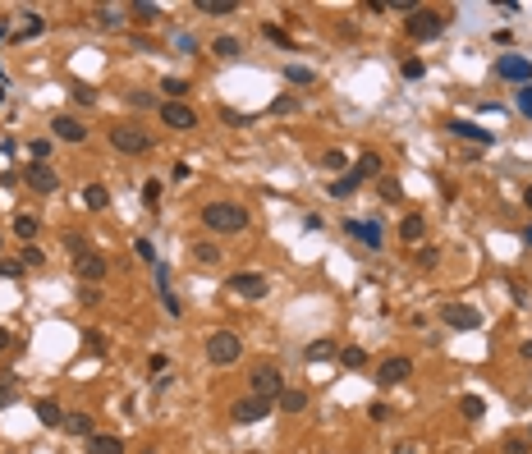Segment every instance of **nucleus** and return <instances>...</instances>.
<instances>
[{"instance_id": "obj_1", "label": "nucleus", "mask_w": 532, "mask_h": 454, "mask_svg": "<svg viewBox=\"0 0 532 454\" xmlns=\"http://www.w3.org/2000/svg\"><path fill=\"white\" fill-rule=\"evenodd\" d=\"M202 225L216 229V234H239V229H248V211L239 202H207L202 207Z\"/></svg>"}, {"instance_id": "obj_2", "label": "nucleus", "mask_w": 532, "mask_h": 454, "mask_svg": "<svg viewBox=\"0 0 532 454\" xmlns=\"http://www.w3.org/2000/svg\"><path fill=\"white\" fill-rule=\"evenodd\" d=\"M111 147L124 157H142V152H152V133L138 124H120V129H111Z\"/></svg>"}, {"instance_id": "obj_3", "label": "nucleus", "mask_w": 532, "mask_h": 454, "mask_svg": "<svg viewBox=\"0 0 532 454\" xmlns=\"http://www.w3.org/2000/svg\"><path fill=\"white\" fill-rule=\"evenodd\" d=\"M404 28H409V37H413V42H436V37L445 33V14H436V9H413V14H409V23H404Z\"/></svg>"}, {"instance_id": "obj_4", "label": "nucleus", "mask_w": 532, "mask_h": 454, "mask_svg": "<svg viewBox=\"0 0 532 454\" xmlns=\"http://www.w3.org/2000/svg\"><path fill=\"white\" fill-rule=\"evenodd\" d=\"M248 385H253V395H257V399L276 404V399H280V390H285V376H280V367H276V363H262V367H253Z\"/></svg>"}, {"instance_id": "obj_5", "label": "nucleus", "mask_w": 532, "mask_h": 454, "mask_svg": "<svg viewBox=\"0 0 532 454\" xmlns=\"http://www.w3.org/2000/svg\"><path fill=\"white\" fill-rule=\"evenodd\" d=\"M239 353H244V340H239L234 331H216L207 340V358L216 363V367H230V363H239Z\"/></svg>"}, {"instance_id": "obj_6", "label": "nucleus", "mask_w": 532, "mask_h": 454, "mask_svg": "<svg viewBox=\"0 0 532 454\" xmlns=\"http://www.w3.org/2000/svg\"><path fill=\"white\" fill-rule=\"evenodd\" d=\"M271 404L257 399V395H244L239 404H230V422H239V427H253V422H266Z\"/></svg>"}, {"instance_id": "obj_7", "label": "nucleus", "mask_w": 532, "mask_h": 454, "mask_svg": "<svg viewBox=\"0 0 532 454\" xmlns=\"http://www.w3.org/2000/svg\"><path fill=\"white\" fill-rule=\"evenodd\" d=\"M161 124H166V129L188 133V129H198V110L183 106V101H161Z\"/></svg>"}, {"instance_id": "obj_8", "label": "nucleus", "mask_w": 532, "mask_h": 454, "mask_svg": "<svg viewBox=\"0 0 532 454\" xmlns=\"http://www.w3.org/2000/svg\"><path fill=\"white\" fill-rule=\"evenodd\" d=\"M496 74H500L505 83L528 88V83H532V60H528V55H500V60H496Z\"/></svg>"}, {"instance_id": "obj_9", "label": "nucleus", "mask_w": 532, "mask_h": 454, "mask_svg": "<svg viewBox=\"0 0 532 454\" xmlns=\"http://www.w3.org/2000/svg\"><path fill=\"white\" fill-rule=\"evenodd\" d=\"M441 322L454 326V331H477V326H482V312H477V307H468V303H445V307H441Z\"/></svg>"}, {"instance_id": "obj_10", "label": "nucleus", "mask_w": 532, "mask_h": 454, "mask_svg": "<svg viewBox=\"0 0 532 454\" xmlns=\"http://www.w3.org/2000/svg\"><path fill=\"white\" fill-rule=\"evenodd\" d=\"M106 271H111V266H106V257L96 253V248H92V253H83V257H74V276H79L83 285H101Z\"/></svg>"}, {"instance_id": "obj_11", "label": "nucleus", "mask_w": 532, "mask_h": 454, "mask_svg": "<svg viewBox=\"0 0 532 454\" xmlns=\"http://www.w3.org/2000/svg\"><path fill=\"white\" fill-rule=\"evenodd\" d=\"M23 183H28L33 193H42V198H46V193L60 188V175H55L51 166H42V161H33V166H23Z\"/></svg>"}, {"instance_id": "obj_12", "label": "nucleus", "mask_w": 532, "mask_h": 454, "mask_svg": "<svg viewBox=\"0 0 532 454\" xmlns=\"http://www.w3.org/2000/svg\"><path fill=\"white\" fill-rule=\"evenodd\" d=\"M413 376V358H385L376 367V385H404Z\"/></svg>"}, {"instance_id": "obj_13", "label": "nucleus", "mask_w": 532, "mask_h": 454, "mask_svg": "<svg viewBox=\"0 0 532 454\" xmlns=\"http://www.w3.org/2000/svg\"><path fill=\"white\" fill-rule=\"evenodd\" d=\"M230 289H234L239 298H266V276H257V271H239V276H230Z\"/></svg>"}, {"instance_id": "obj_14", "label": "nucleus", "mask_w": 532, "mask_h": 454, "mask_svg": "<svg viewBox=\"0 0 532 454\" xmlns=\"http://www.w3.org/2000/svg\"><path fill=\"white\" fill-rule=\"evenodd\" d=\"M344 234H353L358 244H367V248H381V244H385L376 220H344Z\"/></svg>"}, {"instance_id": "obj_15", "label": "nucleus", "mask_w": 532, "mask_h": 454, "mask_svg": "<svg viewBox=\"0 0 532 454\" xmlns=\"http://www.w3.org/2000/svg\"><path fill=\"white\" fill-rule=\"evenodd\" d=\"M51 129H55V138H60V142H83V138H88V129H83L74 115H55Z\"/></svg>"}, {"instance_id": "obj_16", "label": "nucleus", "mask_w": 532, "mask_h": 454, "mask_svg": "<svg viewBox=\"0 0 532 454\" xmlns=\"http://www.w3.org/2000/svg\"><path fill=\"white\" fill-rule=\"evenodd\" d=\"M450 133H454V138H468V142H482V147L496 142V133H491V129H477V124H468V120H450Z\"/></svg>"}, {"instance_id": "obj_17", "label": "nucleus", "mask_w": 532, "mask_h": 454, "mask_svg": "<svg viewBox=\"0 0 532 454\" xmlns=\"http://www.w3.org/2000/svg\"><path fill=\"white\" fill-rule=\"evenodd\" d=\"M276 404H280L285 413H303V409H307V390H298V385H285Z\"/></svg>"}, {"instance_id": "obj_18", "label": "nucleus", "mask_w": 532, "mask_h": 454, "mask_svg": "<svg viewBox=\"0 0 532 454\" xmlns=\"http://www.w3.org/2000/svg\"><path fill=\"white\" fill-rule=\"evenodd\" d=\"M88 454H124V441H120V436H106V431H96V436H88Z\"/></svg>"}, {"instance_id": "obj_19", "label": "nucleus", "mask_w": 532, "mask_h": 454, "mask_svg": "<svg viewBox=\"0 0 532 454\" xmlns=\"http://www.w3.org/2000/svg\"><path fill=\"white\" fill-rule=\"evenodd\" d=\"M37 422H42V427H64L60 404H55V399H42V404H37Z\"/></svg>"}, {"instance_id": "obj_20", "label": "nucleus", "mask_w": 532, "mask_h": 454, "mask_svg": "<svg viewBox=\"0 0 532 454\" xmlns=\"http://www.w3.org/2000/svg\"><path fill=\"white\" fill-rule=\"evenodd\" d=\"M64 431H69V436H79V441L96 436V431H92V418H88V413H69V418H64Z\"/></svg>"}, {"instance_id": "obj_21", "label": "nucleus", "mask_w": 532, "mask_h": 454, "mask_svg": "<svg viewBox=\"0 0 532 454\" xmlns=\"http://www.w3.org/2000/svg\"><path fill=\"white\" fill-rule=\"evenodd\" d=\"M157 289H161V303H166V312H170V317H183V312H179V298L170 294V280H166V266H157Z\"/></svg>"}, {"instance_id": "obj_22", "label": "nucleus", "mask_w": 532, "mask_h": 454, "mask_svg": "<svg viewBox=\"0 0 532 454\" xmlns=\"http://www.w3.org/2000/svg\"><path fill=\"white\" fill-rule=\"evenodd\" d=\"M83 207H92V211L111 207V193H106V183H88V188H83Z\"/></svg>"}, {"instance_id": "obj_23", "label": "nucleus", "mask_w": 532, "mask_h": 454, "mask_svg": "<svg viewBox=\"0 0 532 454\" xmlns=\"http://www.w3.org/2000/svg\"><path fill=\"white\" fill-rule=\"evenodd\" d=\"M193 9L198 14H234L239 0H193Z\"/></svg>"}, {"instance_id": "obj_24", "label": "nucleus", "mask_w": 532, "mask_h": 454, "mask_svg": "<svg viewBox=\"0 0 532 454\" xmlns=\"http://www.w3.org/2000/svg\"><path fill=\"white\" fill-rule=\"evenodd\" d=\"M422 229H427V225H422V216H404V220H400V239H404L409 248L422 239Z\"/></svg>"}, {"instance_id": "obj_25", "label": "nucleus", "mask_w": 532, "mask_h": 454, "mask_svg": "<svg viewBox=\"0 0 532 454\" xmlns=\"http://www.w3.org/2000/svg\"><path fill=\"white\" fill-rule=\"evenodd\" d=\"M358 183H363V175H358V170H349V175H340V179L331 183V198H349Z\"/></svg>"}, {"instance_id": "obj_26", "label": "nucleus", "mask_w": 532, "mask_h": 454, "mask_svg": "<svg viewBox=\"0 0 532 454\" xmlns=\"http://www.w3.org/2000/svg\"><path fill=\"white\" fill-rule=\"evenodd\" d=\"M285 79L294 83V88H312V83H317V74H312V69H303V64H289V69H285Z\"/></svg>"}, {"instance_id": "obj_27", "label": "nucleus", "mask_w": 532, "mask_h": 454, "mask_svg": "<svg viewBox=\"0 0 532 454\" xmlns=\"http://www.w3.org/2000/svg\"><path fill=\"white\" fill-rule=\"evenodd\" d=\"M532 446H528V436H519V431H509L505 441H500V454H528Z\"/></svg>"}, {"instance_id": "obj_28", "label": "nucleus", "mask_w": 532, "mask_h": 454, "mask_svg": "<svg viewBox=\"0 0 532 454\" xmlns=\"http://www.w3.org/2000/svg\"><path fill=\"white\" fill-rule=\"evenodd\" d=\"M64 248H69L74 257H83V253H92V244H88V234H79V229H69L64 234Z\"/></svg>"}, {"instance_id": "obj_29", "label": "nucleus", "mask_w": 532, "mask_h": 454, "mask_svg": "<svg viewBox=\"0 0 532 454\" xmlns=\"http://www.w3.org/2000/svg\"><path fill=\"white\" fill-rule=\"evenodd\" d=\"M335 353H340V349H335L331 340H312V344H307V358H312V363H322V358H335Z\"/></svg>"}, {"instance_id": "obj_30", "label": "nucleus", "mask_w": 532, "mask_h": 454, "mask_svg": "<svg viewBox=\"0 0 532 454\" xmlns=\"http://www.w3.org/2000/svg\"><path fill=\"white\" fill-rule=\"evenodd\" d=\"M133 14H138V23H157L161 18V5H152V0H138V5H129Z\"/></svg>"}, {"instance_id": "obj_31", "label": "nucleus", "mask_w": 532, "mask_h": 454, "mask_svg": "<svg viewBox=\"0 0 532 454\" xmlns=\"http://www.w3.org/2000/svg\"><path fill=\"white\" fill-rule=\"evenodd\" d=\"M358 175H363V179H372V175H381V157H376V152H367V157L363 161H358Z\"/></svg>"}, {"instance_id": "obj_32", "label": "nucleus", "mask_w": 532, "mask_h": 454, "mask_svg": "<svg viewBox=\"0 0 532 454\" xmlns=\"http://www.w3.org/2000/svg\"><path fill=\"white\" fill-rule=\"evenodd\" d=\"M459 413H463V418H482V413H487V404H482L477 395H463V399H459Z\"/></svg>"}, {"instance_id": "obj_33", "label": "nucleus", "mask_w": 532, "mask_h": 454, "mask_svg": "<svg viewBox=\"0 0 532 454\" xmlns=\"http://www.w3.org/2000/svg\"><path fill=\"white\" fill-rule=\"evenodd\" d=\"M142 207H147V211H157V207H161V183H157V179L142 183Z\"/></svg>"}, {"instance_id": "obj_34", "label": "nucleus", "mask_w": 532, "mask_h": 454, "mask_svg": "<svg viewBox=\"0 0 532 454\" xmlns=\"http://www.w3.org/2000/svg\"><path fill=\"white\" fill-rule=\"evenodd\" d=\"M14 234L18 239H37V216H18L14 220Z\"/></svg>"}, {"instance_id": "obj_35", "label": "nucleus", "mask_w": 532, "mask_h": 454, "mask_svg": "<svg viewBox=\"0 0 532 454\" xmlns=\"http://www.w3.org/2000/svg\"><path fill=\"white\" fill-rule=\"evenodd\" d=\"M514 106H519V115H523V120H532V83H528V88H519Z\"/></svg>"}, {"instance_id": "obj_36", "label": "nucleus", "mask_w": 532, "mask_h": 454, "mask_svg": "<svg viewBox=\"0 0 532 454\" xmlns=\"http://www.w3.org/2000/svg\"><path fill=\"white\" fill-rule=\"evenodd\" d=\"M211 51L230 60V55H239V42H234V37H216V42H211Z\"/></svg>"}, {"instance_id": "obj_37", "label": "nucleus", "mask_w": 532, "mask_h": 454, "mask_svg": "<svg viewBox=\"0 0 532 454\" xmlns=\"http://www.w3.org/2000/svg\"><path fill=\"white\" fill-rule=\"evenodd\" d=\"M96 23H101V28H120V9L101 5V9H96Z\"/></svg>"}, {"instance_id": "obj_38", "label": "nucleus", "mask_w": 532, "mask_h": 454, "mask_svg": "<svg viewBox=\"0 0 532 454\" xmlns=\"http://www.w3.org/2000/svg\"><path fill=\"white\" fill-rule=\"evenodd\" d=\"M340 363L349 367V372H358V367L367 363V353H363V349H344V353H340Z\"/></svg>"}, {"instance_id": "obj_39", "label": "nucleus", "mask_w": 532, "mask_h": 454, "mask_svg": "<svg viewBox=\"0 0 532 454\" xmlns=\"http://www.w3.org/2000/svg\"><path fill=\"white\" fill-rule=\"evenodd\" d=\"M18 262H23V266H46V253H42V248H33V244H28Z\"/></svg>"}, {"instance_id": "obj_40", "label": "nucleus", "mask_w": 532, "mask_h": 454, "mask_svg": "<svg viewBox=\"0 0 532 454\" xmlns=\"http://www.w3.org/2000/svg\"><path fill=\"white\" fill-rule=\"evenodd\" d=\"M28 152H33V161H42V166H46V157H51V138H33V147H28Z\"/></svg>"}, {"instance_id": "obj_41", "label": "nucleus", "mask_w": 532, "mask_h": 454, "mask_svg": "<svg viewBox=\"0 0 532 454\" xmlns=\"http://www.w3.org/2000/svg\"><path fill=\"white\" fill-rule=\"evenodd\" d=\"M161 92H170V101H179V96L188 92V83H183V79H166V83H161Z\"/></svg>"}, {"instance_id": "obj_42", "label": "nucleus", "mask_w": 532, "mask_h": 454, "mask_svg": "<svg viewBox=\"0 0 532 454\" xmlns=\"http://www.w3.org/2000/svg\"><path fill=\"white\" fill-rule=\"evenodd\" d=\"M129 106H138V110H152V106H157V96H147V92L133 88V92H129Z\"/></svg>"}, {"instance_id": "obj_43", "label": "nucleus", "mask_w": 532, "mask_h": 454, "mask_svg": "<svg viewBox=\"0 0 532 454\" xmlns=\"http://www.w3.org/2000/svg\"><path fill=\"white\" fill-rule=\"evenodd\" d=\"M69 96H74V101H83V106H92V101H96V92L88 88V83H74V92H69Z\"/></svg>"}, {"instance_id": "obj_44", "label": "nucleus", "mask_w": 532, "mask_h": 454, "mask_svg": "<svg viewBox=\"0 0 532 454\" xmlns=\"http://www.w3.org/2000/svg\"><path fill=\"white\" fill-rule=\"evenodd\" d=\"M23 18H28V23L18 28V37H37V33H42V18H37V14H23Z\"/></svg>"}, {"instance_id": "obj_45", "label": "nucleus", "mask_w": 532, "mask_h": 454, "mask_svg": "<svg viewBox=\"0 0 532 454\" xmlns=\"http://www.w3.org/2000/svg\"><path fill=\"white\" fill-rule=\"evenodd\" d=\"M198 262H220V248L216 244H198Z\"/></svg>"}, {"instance_id": "obj_46", "label": "nucleus", "mask_w": 532, "mask_h": 454, "mask_svg": "<svg viewBox=\"0 0 532 454\" xmlns=\"http://www.w3.org/2000/svg\"><path fill=\"white\" fill-rule=\"evenodd\" d=\"M0 276H5V280L23 276V262H14V257H5V262H0Z\"/></svg>"}, {"instance_id": "obj_47", "label": "nucleus", "mask_w": 532, "mask_h": 454, "mask_svg": "<svg viewBox=\"0 0 532 454\" xmlns=\"http://www.w3.org/2000/svg\"><path fill=\"white\" fill-rule=\"evenodd\" d=\"M83 340H88V349H92V353H106V335H101V331H88Z\"/></svg>"}, {"instance_id": "obj_48", "label": "nucleus", "mask_w": 532, "mask_h": 454, "mask_svg": "<svg viewBox=\"0 0 532 454\" xmlns=\"http://www.w3.org/2000/svg\"><path fill=\"white\" fill-rule=\"evenodd\" d=\"M9 404H14V381L5 376V381H0V409H9Z\"/></svg>"}, {"instance_id": "obj_49", "label": "nucleus", "mask_w": 532, "mask_h": 454, "mask_svg": "<svg viewBox=\"0 0 532 454\" xmlns=\"http://www.w3.org/2000/svg\"><path fill=\"white\" fill-rule=\"evenodd\" d=\"M422 74H427V64H422V60H404V79H422Z\"/></svg>"}, {"instance_id": "obj_50", "label": "nucleus", "mask_w": 532, "mask_h": 454, "mask_svg": "<svg viewBox=\"0 0 532 454\" xmlns=\"http://www.w3.org/2000/svg\"><path fill=\"white\" fill-rule=\"evenodd\" d=\"M133 248H138V257H142V262H157V248H152V239H138Z\"/></svg>"}, {"instance_id": "obj_51", "label": "nucleus", "mask_w": 532, "mask_h": 454, "mask_svg": "<svg viewBox=\"0 0 532 454\" xmlns=\"http://www.w3.org/2000/svg\"><path fill=\"white\" fill-rule=\"evenodd\" d=\"M271 110H276V115H289V110H298V96H280V101L271 106Z\"/></svg>"}, {"instance_id": "obj_52", "label": "nucleus", "mask_w": 532, "mask_h": 454, "mask_svg": "<svg viewBox=\"0 0 532 454\" xmlns=\"http://www.w3.org/2000/svg\"><path fill=\"white\" fill-rule=\"evenodd\" d=\"M381 198H390V202H400V183H395V179H381Z\"/></svg>"}, {"instance_id": "obj_53", "label": "nucleus", "mask_w": 532, "mask_h": 454, "mask_svg": "<svg viewBox=\"0 0 532 454\" xmlns=\"http://www.w3.org/2000/svg\"><path fill=\"white\" fill-rule=\"evenodd\" d=\"M326 166H331V170H344V166H349V161H344L340 152H326Z\"/></svg>"}, {"instance_id": "obj_54", "label": "nucleus", "mask_w": 532, "mask_h": 454, "mask_svg": "<svg viewBox=\"0 0 532 454\" xmlns=\"http://www.w3.org/2000/svg\"><path fill=\"white\" fill-rule=\"evenodd\" d=\"M418 262L422 266H436V248H418Z\"/></svg>"}, {"instance_id": "obj_55", "label": "nucleus", "mask_w": 532, "mask_h": 454, "mask_svg": "<svg viewBox=\"0 0 532 454\" xmlns=\"http://www.w3.org/2000/svg\"><path fill=\"white\" fill-rule=\"evenodd\" d=\"M147 367H152V372H166L170 358H166V353H152V363H147Z\"/></svg>"}, {"instance_id": "obj_56", "label": "nucleus", "mask_w": 532, "mask_h": 454, "mask_svg": "<svg viewBox=\"0 0 532 454\" xmlns=\"http://www.w3.org/2000/svg\"><path fill=\"white\" fill-rule=\"evenodd\" d=\"M395 454H418V446H413V441H400V446H395Z\"/></svg>"}, {"instance_id": "obj_57", "label": "nucleus", "mask_w": 532, "mask_h": 454, "mask_svg": "<svg viewBox=\"0 0 532 454\" xmlns=\"http://www.w3.org/2000/svg\"><path fill=\"white\" fill-rule=\"evenodd\" d=\"M9 344H14V340H9V331H5V326H0V353H5Z\"/></svg>"}, {"instance_id": "obj_58", "label": "nucleus", "mask_w": 532, "mask_h": 454, "mask_svg": "<svg viewBox=\"0 0 532 454\" xmlns=\"http://www.w3.org/2000/svg\"><path fill=\"white\" fill-rule=\"evenodd\" d=\"M523 207L532 211V183H528V188H523Z\"/></svg>"}, {"instance_id": "obj_59", "label": "nucleus", "mask_w": 532, "mask_h": 454, "mask_svg": "<svg viewBox=\"0 0 532 454\" xmlns=\"http://www.w3.org/2000/svg\"><path fill=\"white\" fill-rule=\"evenodd\" d=\"M523 244H528V248H532V225H528V229H523Z\"/></svg>"}, {"instance_id": "obj_60", "label": "nucleus", "mask_w": 532, "mask_h": 454, "mask_svg": "<svg viewBox=\"0 0 532 454\" xmlns=\"http://www.w3.org/2000/svg\"><path fill=\"white\" fill-rule=\"evenodd\" d=\"M523 358H532V340H528V344H523Z\"/></svg>"}, {"instance_id": "obj_61", "label": "nucleus", "mask_w": 532, "mask_h": 454, "mask_svg": "<svg viewBox=\"0 0 532 454\" xmlns=\"http://www.w3.org/2000/svg\"><path fill=\"white\" fill-rule=\"evenodd\" d=\"M142 454H157V450H142Z\"/></svg>"}]
</instances>
